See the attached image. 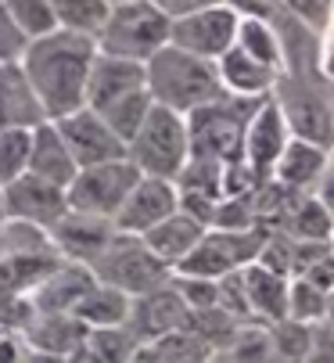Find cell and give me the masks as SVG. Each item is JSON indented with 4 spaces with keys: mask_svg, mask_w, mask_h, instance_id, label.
I'll return each instance as SVG.
<instances>
[{
    "mask_svg": "<svg viewBox=\"0 0 334 363\" xmlns=\"http://www.w3.org/2000/svg\"><path fill=\"white\" fill-rule=\"evenodd\" d=\"M94 55H97L94 36H83L72 29H50L26 43L18 65L47 119L83 108V86H87Z\"/></svg>",
    "mask_w": 334,
    "mask_h": 363,
    "instance_id": "6da1fadb",
    "label": "cell"
},
{
    "mask_svg": "<svg viewBox=\"0 0 334 363\" xmlns=\"http://www.w3.org/2000/svg\"><path fill=\"white\" fill-rule=\"evenodd\" d=\"M144 86L155 105H165L180 116L194 112L198 105H208L223 94V79L212 58H198L191 50H180L173 43L158 47L144 62Z\"/></svg>",
    "mask_w": 334,
    "mask_h": 363,
    "instance_id": "7a4b0ae2",
    "label": "cell"
},
{
    "mask_svg": "<svg viewBox=\"0 0 334 363\" xmlns=\"http://www.w3.org/2000/svg\"><path fill=\"white\" fill-rule=\"evenodd\" d=\"M266 97H241L223 90L208 105H198L187 112V140L191 155H208L219 162H245V130L248 119Z\"/></svg>",
    "mask_w": 334,
    "mask_h": 363,
    "instance_id": "3957f363",
    "label": "cell"
},
{
    "mask_svg": "<svg viewBox=\"0 0 334 363\" xmlns=\"http://www.w3.org/2000/svg\"><path fill=\"white\" fill-rule=\"evenodd\" d=\"M191 155L187 140V119L165 105H155L137 126V133L126 140V159L144 173V177H162V180H177Z\"/></svg>",
    "mask_w": 334,
    "mask_h": 363,
    "instance_id": "277c9868",
    "label": "cell"
},
{
    "mask_svg": "<svg viewBox=\"0 0 334 363\" xmlns=\"http://www.w3.org/2000/svg\"><path fill=\"white\" fill-rule=\"evenodd\" d=\"M277 112L291 137L309 140L316 147H334V116L327 101V79L323 76H299V72H281L269 90Z\"/></svg>",
    "mask_w": 334,
    "mask_h": 363,
    "instance_id": "5b68a950",
    "label": "cell"
},
{
    "mask_svg": "<svg viewBox=\"0 0 334 363\" xmlns=\"http://www.w3.org/2000/svg\"><path fill=\"white\" fill-rule=\"evenodd\" d=\"M87 267H90V274L101 284L119 288L130 298L133 295H144V291H155V288L173 281V267L165 263V259H158L140 241V234H123V230L111 234V241L104 245V252L97 259H90Z\"/></svg>",
    "mask_w": 334,
    "mask_h": 363,
    "instance_id": "8992f818",
    "label": "cell"
},
{
    "mask_svg": "<svg viewBox=\"0 0 334 363\" xmlns=\"http://www.w3.org/2000/svg\"><path fill=\"white\" fill-rule=\"evenodd\" d=\"M94 43L101 55L147 62L158 47L169 43V15H162L151 0H123L111 4Z\"/></svg>",
    "mask_w": 334,
    "mask_h": 363,
    "instance_id": "52a82bcc",
    "label": "cell"
},
{
    "mask_svg": "<svg viewBox=\"0 0 334 363\" xmlns=\"http://www.w3.org/2000/svg\"><path fill=\"white\" fill-rule=\"evenodd\" d=\"M144 173L130 159H111V162L83 166V169H76L72 184L65 187V205L76 209V213H90V216L111 220L119 213L123 198L130 194V187Z\"/></svg>",
    "mask_w": 334,
    "mask_h": 363,
    "instance_id": "ba28073f",
    "label": "cell"
},
{
    "mask_svg": "<svg viewBox=\"0 0 334 363\" xmlns=\"http://www.w3.org/2000/svg\"><path fill=\"white\" fill-rule=\"evenodd\" d=\"M234 33H238V11L227 0L212 8H198L180 18H169V43L180 50H191L198 58H212V62L234 43Z\"/></svg>",
    "mask_w": 334,
    "mask_h": 363,
    "instance_id": "9c48e42d",
    "label": "cell"
},
{
    "mask_svg": "<svg viewBox=\"0 0 334 363\" xmlns=\"http://www.w3.org/2000/svg\"><path fill=\"white\" fill-rule=\"evenodd\" d=\"M58 137L65 140L69 155L76 159V166H97V162H111V159H126V144L108 130V123L94 112V108H76L69 116L50 119Z\"/></svg>",
    "mask_w": 334,
    "mask_h": 363,
    "instance_id": "30bf717a",
    "label": "cell"
},
{
    "mask_svg": "<svg viewBox=\"0 0 334 363\" xmlns=\"http://www.w3.org/2000/svg\"><path fill=\"white\" fill-rule=\"evenodd\" d=\"M126 328L144 345V342H155V338L169 335V331L191 328V309H187V302L180 298V291L173 284H162L155 291H144V295L130 298Z\"/></svg>",
    "mask_w": 334,
    "mask_h": 363,
    "instance_id": "8fae6325",
    "label": "cell"
},
{
    "mask_svg": "<svg viewBox=\"0 0 334 363\" xmlns=\"http://www.w3.org/2000/svg\"><path fill=\"white\" fill-rule=\"evenodd\" d=\"M0 198H4V220H22L33 227H50L69 209L65 191L33 177V173H22L11 184H4L0 187Z\"/></svg>",
    "mask_w": 334,
    "mask_h": 363,
    "instance_id": "7c38bea8",
    "label": "cell"
},
{
    "mask_svg": "<svg viewBox=\"0 0 334 363\" xmlns=\"http://www.w3.org/2000/svg\"><path fill=\"white\" fill-rule=\"evenodd\" d=\"M169 213H177V184L162 180V177H140L130 187V194L123 198V205H119V213L111 216V223H116V230H123V234H144L147 227H155Z\"/></svg>",
    "mask_w": 334,
    "mask_h": 363,
    "instance_id": "4fadbf2b",
    "label": "cell"
},
{
    "mask_svg": "<svg viewBox=\"0 0 334 363\" xmlns=\"http://www.w3.org/2000/svg\"><path fill=\"white\" fill-rule=\"evenodd\" d=\"M50 245L58 255L65 259H76V263H90L104 252V245L116 234V223L104 220V216H90V213H76V209H65L50 227Z\"/></svg>",
    "mask_w": 334,
    "mask_h": 363,
    "instance_id": "5bb4252c",
    "label": "cell"
},
{
    "mask_svg": "<svg viewBox=\"0 0 334 363\" xmlns=\"http://www.w3.org/2000/svg\"><path fill=\"white\" fill-rule=\"evenodd\" d=\"M144 86V62L133 58H116V55H94L90 72H87V86H83V105L87 108H104L116 97L133 94Z\"/></svg>",
    "mask_w": 334,
    "mask_h": 363,
    "instance_id": "9a60e30c",
    "label": "cell"
},
{
    "mask_svg": "<svg viewBox=\"0 0 334 363\" xmlns=\"http://www.w3.org/2000/svg\"><path fill=\"white\" fill-rule=\"evenodd\" d=\"M288 137L291 133H288L281 112H277L273 97H266L262 105L255 108V116L248 119V130H245V162H248V169L259 180H269L273 162H277V155L284 151Z\"/></svg>",
    "mask_w": 334,
    "mask_h": 363,
    "instance_id": "2e32d148",
    "label": "cell"
},
{
    "mask_svg": "<svg viewBox=\"0 0 334 363\" xmlns=\"http://www.w3.org/2000/svg\"><path fill=\"white\" fill-rule=\"evenodd\" d=\"M97 284V277L90 274L87 263H62L54 267L33 291H29V302L36 313H69V309Z\"/></svg>",
    "mask_w": 334,
    "mask_h": 363,
    "instance_id": "e0dca14e",
    "label": "cell"
},
{
    "mask_svg": "<svg viewBox=\"0 0 334 363\" xmlns=\"http://www.w3.org/2000/svg\"><path fill=\"white\" fill-rule=\"evenodd\" d=\"M76 169H79V166H76V159L69 155L65 140L58 137V130H54V123L43 119L40 126H33L26 173H33V177H40V180H47V184H54V187L65 191V187L72 184Z\"/></svg>",
    "mask_w": 334,
    "mask_h": 363,
    "instance_id": "ac0fdd59",
    "label": "cell"
},
{
    "mask_svg": "<svg viewBox=\"0 0 334 363\" xmlns=\"http://www.w3.org/2000/svg\"><path fill=\"white\" fill-rule=\"evenodd\" d=\"M47 116L18 62H0V130H33Z\"/></svg>",
    "mask_w": 334,
    "mask_h": 363,
    "instance_id": "d6986e66",
    "label": "cell"
},
{
    "mask_svg": "<svg viewBox=\"0 0 334 363\" xmlns=\"http://www.w3.org/2000/svg\"><path fill=\"white\" fill-rule=\"evenodd\" d=\"M65 259L47 248H8L0 252V295H29L54 267H62Z\"/></svg>",
    "mask_w": 334,
    "mask_h": 363,
    "instance_id": "ffe728a7",
    "label": "cell"
},
{
    "mask_svg": "<svg viewBox=\"0 0 334 363\" xmlns=\"http://www.w3.org/2000/svg\"><path fill=\"white\" fill-rule=\"evenodd\" d=\"M216 69H219L223 90H227V94H241V97H269L277 76H281L277 69L262 65L259 58L245 55L238 43H230V47L216 58Z\"/></svg>",
    "mask_w": 334,
    "mask_h": 363,
    "instance_id": "44dd1931",
    "label": "cell"
},
{
    "mask_svg": "<svg viewBox=\"0 0 334 363\" xmlns=\"http://www.w3.org/2000/svg\"><path fill=\"white\" fill-rule=\"evenodd\" d=\"M327 159H330L327 147H316V144H309V140L288 137V144H284L281 155H277V162H273V173H269V177H273L277 184L291 187V191L309 194L313 184H316V177H320V169L327 166Z\"/></svg>",
    "mask_w": 334,
    "mask_h": 363,
    "instance_id": "7402d4cb",
    "label": "cell"
},
{
    "mask_svg": "<svg viewBox=\"0 0 334 363\" xmlns=\"http://www.w3.org/2000/svg\"><path fill=\"white\" fill-rule=\"evenodd\" d=\"M245 277V298L255 320H284L288 317V281L281 274L266 270L262 263H248L241 267Z\"/></svg>",
    "mask_w": 334,
    "mask_h": 363,
    "instance_id": "603a6c76",
    "label": "cell"
},
{
    "mask_svg": "<svg viewBox=\"0 0 334 363\" xmlns=\"http://www.w3.org/2000/svg\"><path fill=\"white\" fill-rule=\"evenodd\" d=\"M22 338L29 342V349H40V352H50L62 359L87 338V324L72 313H36L22 328Z\"/></svg>",
    "mask_w": 334,
    "mask_h": 363,
    "instance_id": "cb8c5ba5",
    "label": "cell"
},
{
    "mask_svg": "<svg viewBox=\"0 0 334 363\" xmlns=\"http://www.w3.org/2000/svg\"><path fill=\"white\" fill-rule=\"evenodd\" d=\"M205 234V227L198 223V220H191L187 213H169L165 220H158L155 227H147L144 234H140V241L158 255V259H165V263H180V259L198 245V238Z\"/></svg>",
    "mask_w": 334,
    "mask_h": 363,
    "instance_id": "d4e9b609",
    "label": "cell"
},
{
    "mask_svg": "<svg viewBox=\"0 0 334 363\" xmlns=\"http://www.w3.org/2000/svg\"><path fill=\"white\" fill-rule=\"evenodd\" d=\"M208 342L184 328V331H169V335H162L155 342H144L137 349V363H208Z\"/></svg>",
    "mask_w": 334,
    "mask_h": 363,
    "instance_id": "484cf974",
    "label": "cell"
},
{
    "mask_svg": "<svg viewBox=\"0 0 334 363\" xmlns=\"http://www.w3.org/2000/svg\"><path fill=\"white\" fill-rule=\"evenodd\" d=\"M72 317H79L87 328H108V324H126L130 317V295L119 291V288H111V284H94L72 309H69Z\"/></svg>",
    "mask_w": 334,
    "mask_h": 363,
    "instance_id": "4316f807",
    "label": "cell"
},
{
    "mask_svg": "<svg viewBox=\"0 0 334 363\" xmlns=\"http://www.w3.org/2000/svg\"><path fill=\"white\" fill-rule=\"evenodd\" d=\"M234 43L245 50V55L259 58L262 65L284 69V58H281V43H277V33L269 26V18H259V15H238V33H234Z\"/></svg>",
    "mask_w": 334,
    "mask_h": 363,
    "instance_id": "83f0119b",
    "label": "cell"
},
{
    "mask_svg": "<svg viewBox=\"0 0 334 363\" xmlns=\"http://www.w3.org/2000/svg\"><path fill=\"white\" fill-rule=\"evenodd\" d=\"M306 349H309V324L284 317L266 328V363H306Z\"/></svg>",
    "mask_w": 334,
    "mask_h": 363,
    "instance_id": "f1b7e54d",
    "label": "cell"
},
{
    "mask_svg": "<svg viewBox=\"0 0 334 363\" xmlns=\"http://www.w3.org/2000/svg\"><path fill=\"white\" fill-rule=\"evenodd\" d=\"M147 108H151V94H147V86H140V90H133V94L116 97L111 105L97 108V116L108 123V130H111V133H116V137L126 144V140L137 133V126L144 123Z\"/></svg>",
    "mask_w": 334,
    "mask_h": 363,
    "instance_id": "f546056e",
    "label": "cell"
},
{
    "mask_svg": "<svg viewBox=\"0 0 334 363\" xmlns=\"http://www.w3.org/2000/svg\"><path fill=\"white\" fill-rule=\"evenodd\" d=\"M284 230L291 238H306V241H330L334 234V216L327 213V205L316 194H302L299 205L288 213Z\"/></svg>",
    "mask_w": 334,
    "mask_h": 363,
    "instance_id": "4dcf8cb0",
    "label": "cell"
},
{
    "mask_svg": "<svg viewBox=\"0 0 334 363\" xmlns=\"http://www.w3.org/2000/svg\"><path fill=\"white\" fill-rule=\"evenodd\" d=\"M54 18H58V29H72L83 36H97L111 4L108 0H50Z\"/></svg>",
    "mask_w": 334,
    "mask_h": 363,
    "instance_id": "1f68e13d",
    "label": "cell"
},
{
    "mask_svg": "<svg viewBox=\"0 0 334 363\" xmlns=\"http://www.w3.org/2000/svg\"><path fill=\"white\" fill-rule=\"evenodd\" d=\"M87 345L94 349V356L101 363H126L137 356L140 342L133 338V331L126 324H108V328H87Z\"/></svg>",
    "mask_w": 334,
    "mask_h": 363,
    "instance_id": "d6a6232c",
    "label": "cell"
},
{
    "mask_svg": "<svg viewBox=\"0 0 334 363\" xmlns=\"http://www.w3.org/2000/svg\"><path fill=\"white\" fill-rule=\"evenodd\" d=\"M4 4H8V15L22 29L26 40H36V36L50 33V29H58L50 0H4Z\"/></svg>",
    "mask_w": 334,
    "mask_h": 363,
    "instance_id": "836d02e7",
    "label": "cell"
},
{
    "mask_svg": "<svg viewBox=\"0 0 334 363\" xmlns=\"http://www.w3.org/2000/svg\"><path fill=\"white\" fill-rule=\"evenodd\" d=\"M327 298H330L327 291H320L306 277H295L288 284V317L302 320V324H316L327 317Z\"/></svg>",
    "mask_w": 334,
    "mask_h": 363,
    "instance_id": "e575fe53",
    "label": "cell"
},
{
    "mask_svg": "<svg viewBox=\"0 0 334 363\" xmlns=\"http://www.w3.org/2000/svg\"><path fill=\"white\" fill-rule=\"evenodd\" d=\"M29 133L33 130H0V187L26 173V166H29Z\"/></svg>",
    "mask_w": 334,
    "mask_h": 363,
    "instance_id": "d590c367",
    "label": "cell"
},
{
    "mask_svg": "<svg viewBox=\"0 0 334 363\" xmlns=\"http://www.w3.org/2000/svg\"><path fill=\"white\" fill-rule=\"evenodd\" d=\"M177 291H180V298L187 302V309L194 313V309H208V306H219V298H216V281L212 277H191V274H173V281H169Z\"/></svg>",
    "mask_w": 334,
    "mask_h": 363,
    "instance_id": "8d00e7d4",
    "label": "cell"
},
{
    "mask_svg": "<svg viewBox=\"0 0 334 363\" xmlns=\"http://www.w3.org/2000/svg\"><path fill=\"white\" fill-rule=\"evenodd\" d=\"M219 352H227L223 363H266V331H241L238 328L234 342Z\"/></svg>",
    "mask_w": 334,
    "mask_h": 363,
    "instance_id": "74e56055",
    "label": "cell"
},
{
    "mask_svg": "<svg viewBox=\"0 0 334 363\" xmlns=\"http://www.w3.org/2000/svg\"><path fill=\"white\" fill-rule=\"evenodd\" d=\"M281 8L288 15H295L299 22H306L313 33H323L327 15H330V0H281Z\"/></svg>",
    "mask_w": 334,
    "mask_h": 363,
    "instance_id": "f35d334b",
    "label": "cell"
},
{
    "mask_svg": "<svg viewBox=\"0 0 334 363\" xmlns=\"http://www.w3.org/2000/svg\"><path fill=\"white\" fill-rule=\"evenodd\" d=\"M26 36H22V29L11 22V15H8V4L0 0V62H18L22 58V50H26Z\"/></svg>",
    "mask_w": 334,
    "mask_h": 363,
    "instance_id": "ab89813d",
    "label": "cell"
},
{
    "mask_svg": "<svg viewBox=\"0 0 334 363\" xmlns=\"http://www.w3.org/2000/svg\"><path fill=\"white\" fill-rule=\"evenodd\" d=\"M306 363H334V324H316V328H309Z\"/></svg>",
    "mask_w": 334,
    "mask_h": 363,
    "instance_id": "60d3db41",
    "label": "cell"
},
{
    "mask_svg": "<svg viewBox=\"0 0 334 363\" xmlns=\"http://www.w3.org/2000/svg\"><path fill=\"white\" fill-rule=\"evenodd\" d=\"M299 277H306L309 284H316L320 291H334V248L327 252V255H320V259H313V263L299 274Z\"/></svg>",
    "mask_w": 334,
    "mask_h": 363,
    "instance_id": "b9f144b4",
    "label": "cell"
},
{
    "mask_svg": "<svg viewBox=\"0 0 334 363\" xmlns=\"http://www.w3.org/2000/svg\"><path fill=\"white\" fill-rule=\"evenodd\" d=\"M151 4L162 11V15H169V18H180V15H191L198 8H212V4H223V0H151Z\"/></svg>",
    "mask_w": 334,
    "mask_h": 363,
    "instance_id": "7bdbcfd3",
    "label": "cell"
},
{
    "mask_svg": "<svg viewBox=\"0 0 334 363\" xmlns=\"http://www.w3.org/2000/svg\"><path fill=\"white\" fill-rule=\"evenodd\" d=\"M309 194H316L327 205V213L334 216V159H327V166L320 169V177H316V184H313Z\"/></svg>",
    "mask_w": 334,
    "mask_h": 363,
    "instance_id": "ee69618b",
    "label": "cell"
},
{
    "mask_svg": "<svg viewBox=\"0 0 334 363\" xmlns=\"http://www.w3.org/2000/svg\"><path fill=\"white\" fill-rule=\"evenodd\" d=\"M22 338H15L11 331L4 335V331H0V363H18V356H22Z\"/></svg>",
    "mask_w": 334,
    "mask_h": 363,
    "instance_id": "f6af8a7d",
    "label": "cell"
},
{
    "mask_svg": "<svg viewBox=\"0 0 334 363\" xmlns=\"http://www.w3.org/2000/svg\"><path fill=\"white\" fill-rule=\"evenodd\" d=\"M62 363H101V359L94 356V349H90V345H87V338H83L72 352H65V356H62Z\"/></svg>",
    "mask_w": 334,
    "mask_h": 363,
    "instance_id": "bcb514c9",
    "label": "cell"
},
{
    "mask_svg": "<svg viewBox=\"0 0 334 363\" xmlns=\"http://www.w3.org/2000/svg\"><path fill=\"white\" fill-rule=\"evenodd\" d=\"M18 363H62V359L50 356V352H40V349H22Z\"/></svg>",
    "mask_w": 334,
    "mask_h": 363,
    "instance_id": "7dc6e473",
    "label": "cell"
},
{
    "mask_svg": "<svg viewBox=\"0 0 334 363\" xmlns=\"http://www.w3.org/2000/svg\"><path fill=\"white\" fill-rule=\"evenodd\" d=\"M327 101H330V116H334V79H327Z\"/></svg>",
    "mask_w": 334,
    "mask_h": 363,
    "instance_id": "c3c4849f",
    "label": "cell"
},
{
    "mask_svg": "<svg viewBox=\"0 0 334 363\" xmlns=\"http://www.w3.org/2000/svg\"><path fill=\"white\" fill-rule=\"evenodd\" d=\"M0 223H4V198H0Z\"/></svg>",
    "mask_w": 334,
    "mask_h": 363,
    "instance_id": "681fc988",
    "label": "cell"
},
{
    "mask_svg": "<svg viewBox=\"0 0 334 363\" xmlns=\"http://www.w3.org/2000/svg\"><path fill=\"white\" fill-rule=\"evenodd\" d=\"M108 4H123V0H108Z\"/></svg>",
    "mask_w": 334,
    "mask_h": 363,
    "instance_id": "f907efd6",
    "label": "cell"
},
{
    "mask_svg": "<svg viewBox=\"0 0 334 363\" xmlns=\"http://www.w3.org/2000/svg\"><path fill=\"white\" fill-rule=\"evenodd\" d=\"M330 159H334V147H330Z\"/></svg>",
    "mask_w": 334,
    "mask_h": 363,
    "instance_id": "816d5d0a",
    "label": "cell"
},
{
    "mask_svg": "<svg viewBox=\"0 0 334 363\" xmlns=\"http://www.w3.org/2000/svg\"><path fill=\"white\" fill-rule=\"evenodd\" d=\"M126 363H137V359H126Z\"/></svg>",
    "mask_w": 334,
    "mask_h": 363,
    "instance_id": "f5cc1de1",
    "label": "cell"
}]
</instances>
